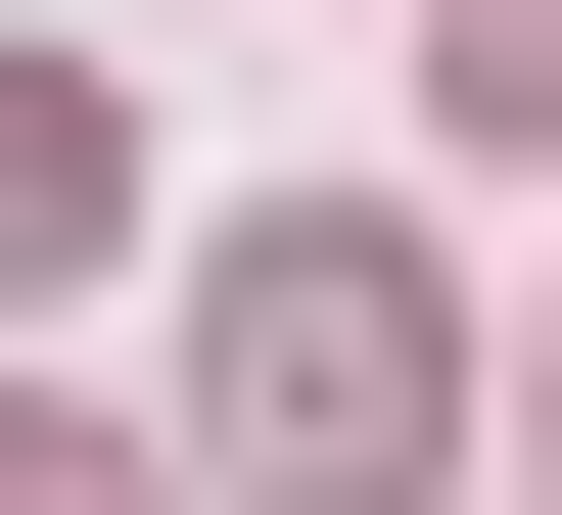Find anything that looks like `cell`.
Instances as JSON below:
<instances>
[{
	"label": "cell",
	"instance_id": "cell-2",
	"mask_svg": "<svg viewBox=\"0 0 562 515\" xmlns=\"http://www.w3.org/2000/svg\"><path fill=\"white\" fill-rule=\"evenodd\" d=\"M94 188H140V141L47 94V47H0V281H94Z\"/></svg>",
	"mask_w": 562,
	"mask_h": 515
},
{
	"label": "cell",
	"instance_id": "cell-1",
	"mask_svg": "<svg viewBox=\"0 0 562 515\" xmlns=\"http://www.w3.org/2000/svg\"><path fill=\"white\" fill-rule=\"evenodd\" d=\"M188 469H235V515H422V469H469L422 235H235V281H188Z\"/></svg>",
	"mask_w": 562,
	"mask_h": 515
},
{
	"label": "cell",
	"instance_id": "cell-3",
	"mask_svg": "<svg viewBox=\"0 0 562 515\" xmlns=\"http://www.w3.org/2000/svg\"><path fill=\"white\" fill-rule=\"evenodd\" d=\"M422 94H469V141H562V0H469V47H422Z\"/></svg>",
	"mask_w": 562,
	"mask_h": 515
},
{
	"label": "cell",
	"instance_id": "cell-5",
	"mask_svg": "<svg viewBox=\"0 0 562 515\" xmlns=\"http://www.w3.org/2000/svg\"><path fill=\"white\" fill-rule=\"evenodd\" d=\"M516 422H562V376H516Z\"/></svg>",
	"mask_w": 562,
	"mask_h": 515
},
{
	"label": "cell",
	"instance_id": "cell-4",
	"mask_svg": "<svg viewBox=\"0 0 562 515\" xmlns=\"http://www.w3.org/2000/svg\"><path fill=\"white\" fill-rule=\"evenodd\" d=\"M0 515H140V422H0Z\"/></svg>",
	"mask_w": 562,
	"mask_h": 515
}]
</instances>
